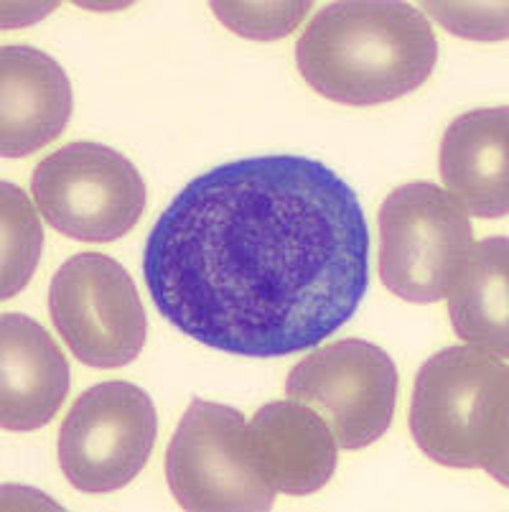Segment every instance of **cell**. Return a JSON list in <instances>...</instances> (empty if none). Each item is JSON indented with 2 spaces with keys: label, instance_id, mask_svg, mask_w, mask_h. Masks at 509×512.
Here are the masks:
<instances>
[{
  "label": "cell",
  "instance_id": "obj_1",
  "mask_svg": "<svg viewBox=\"0 0 509 512\" xmlns=\"http://www.w3.org/2000/svg\"><path fill=\"white\" fill-rule=\"evenodd\" d=\"M158 314L204 347L275 360L342 329L370 286L357 192L321 161L252 156L196 176L143 253Z\"/></svg>",
  "mask_w": 509,
  "mask_h": 512
},
{
  "label": "cell",
  "instance_id": "obj_2",
  "mask_svg": "<svg viewBox=\"0 0 509 512\" xmlns=\"http://www.w3.org/2000/svg\"><path fill=\"white\" fill-rule=\"evenodd\" d=\"M438 39L418 8L398 0H339L321 8L296 46L298 72L326 100L370 107L426 85Z\"/></svg>",
  "mask_w": 509,
  "mask_h": 512
},
{
  "label": "cell",
  "instance_id": "obj_3",
  "mask_svg": "<svg viewBox=\"0 0 509 512\" xmlns=\"http://www.w3.org/2000/svg\"><path fill=\"white\" fill-rule=\"evenodd\" d=\"M509 370L502 357L464 344L420 367L410 403L418 449L443 467L476 469L507 484Z\"/></svg>",
  "mask_w": 509,
  "mask_h": 512
},
{
  "label": "cell",
  "instance_id": "obj_4",
  "mask_svg": "<svg viewBox=\"0 0 509 512\" xmlns=\"http://www.w3.org/2000/svg\"><path fill=\"white\" fill-rule=\"evenodd\" d=\"M474 245L466 209L431 181L398 186L380 209V276L408 304H436Z\"/></svg>",
  "mask_w": 509,
  "mask_h": 512
},
{
  "label": "cell",
  "instance_id": "obj_5",
  "mask_svg": "<svg viewBox=\"0 0 509 512\" xmlns=\"http://www.w3.org/2000/svg\"><path fill=\"white\" fill-rule=\"evenodd\" d=\"M31 192L56 232L82 242L120 240L146 209V181L133 161L92 141L46 156L36 166Z\"/></svg>",
  "mask_w": 509,
  "mask_h": 512
},
{
  "label": "cell",
  "instance_id": "obj_6",
  "mask_svg": "<svg viewBox=\"0 0 509 512\" xmlns=\"http://www.w3.org/2000/svg\"><path fill=\"white\" fill-rule=\"evenodd\" d=\"M166 479L189 512H265L278 495L252 464L245 416L199 398L168 444Z\"/></svg>",
  "mask_w": 509,
  "mask_h": 512
},
{
  "label": "cell",
  "instance_id": "obj_7",
  "mask_svg": "<svg viewBox=\"0 0 509 512\" xmlns=\"http://www.w3.org/2000/svg\"><path fill=\"white\" fill-rule=\"evenodd\" d=\"M49 311L72 355L97 370L138 360L146 344V309L118 260L79 253L64 260L49 286Z\"/></svg>",
  "mask_w": 509,
  "mask_h": 512
},
{
  "label": "cell",
  "instance_id": "obj_8",
  "mask_svg": "<svg viewBox=\"0 0 509 512\" xmlns=\"http://www.w3.org/2000/svg\"><path fill=\"white\" fill-rule=\"evenodd\" d=\"M151 395L133 383L84 390L59 428V467L74 490L105 495L133 482L156 446Z\"/></svg>",
  "mask_w": 509,
  "mask_h": 512
},
{
  "label": "cell",
  "instance_id": "obj_9",
  "mask_svg": "<svg viewBox=\"0 0 509 512\" xmlns=\"http://www.w3.org/2000/svg\"><path fill=\"white\" fill-rule=\"evenodd\" d=\"M286 393L324 413L339 449L357 451L390 428L398 403V367L377 344L342 339L298 362L288 375Z\"/></svg>",
  "mask_w": 509,
  "mask_h": 512
},
{
  "label": "cell",
  "instance_id": "obj_10",
  "mask_svg": "<svg viewBox=\"0 0 509 512\" xmlns=\"http://www.w3.org/2000/svg\"><path fill=\"white\" fill-rule=\"evenodd\" d=\"M247 449L260 477L280 495H314L336 469V444L324 416L298 400L268 403L247 423Z\"/></svg>",
  "mask_w": 509,
  "mask_h": 512
},
{
  "label": "cell",
  "instance_id": "obj_11",
  "mask_svg": "<svg viewBox=\"0 0 509 512\" xmlns=\"http://www.w3.org/2000/svg\"><path fill=\"white\" fill-rule=\"evenodd\" d=\"M74 110L64 69L34 46L0 51V156L23 158L59 138Z\"/></svg>",
  "mask_w": 509,
  "mask_h": 512
},
{
  "label": "cell",
  "instance_id": "obj_12",
  "mask_svg": "<svg viewBox=\"0 0 509 512\" xmlns=\"http://www.w3.org/2000/svg\"><path fill=\"white\" fill-rule=\"evenodd\" d=\"M69 393V362L39 321L0 316V426L36 431L59 413Z\"/></svg>",
  "mask_w": 509,
  "mask_h": 512
},
{
  "label": "cell",
  "instance_id": "obj_13",
  "mask_svg": "<svg viewBox=\"0 0 509 512\" xmlns=\"http://www.w3.org/2000/svg\"><path fill=\"white\" fill-rule=\"evenodd\" d=\"M507 107L471 110L448 125L441 141V176L448 194L484 220L509 209Z\"/></svg>",
  "mask_w": 509,
  "mask_h": 512
},
{
  "label": "cell",
  "instance_id": "obj_14",
  "mask_svg": "<svg viewBox=\"0 0 509 512\" xmlns=\"http://www.w3.org/2000/svg\"><path fill=\"white\" fill-rule=\"evenodd\" d=\"M448 314L459 339L497 357L509 352V240L487 237L471 245L448 288Z\"/></svg>",
  "mask_w": 509,
  "mask_h": 512
},
{
  "label": "cell",
  "instance_id": "obj_15",
  "mask_svg": "<svg viewBox=\"0 0 509 512\" xmlns=\"http://www.w3.org/2000/svg\"><path fill=\"white\" fill-rule=\"evenodd\" d=\"M0 222H3V273L0 299H13L34 278L44 250V230L34 204L16 184H0Z\"/></svg>",
  "mask_w": 509,
  "mask_h": 512
},
{
  "label": "cell",
  "instance_id": "obj_16",
  "mask_svg": "<svg viewBox=\"0 0 509 512\" xmlns=\"http://www.w3.org/2000/svg\"><path fill=\"white\" fill-rule=\"evenodd\" d=\"M219 21L235 34L255 41H275L291 34L311 11V3H212Z\"/></svg>",
  "mask_w": 509,
  "mask_h": 512
},
{
  "label": "cell",
  "instance_id": "obj_17",
  "mask_svg": "<svg viewBox=\"0 0 509 512\" xmlns=\"http://www.w3.org/2000/svg\"><path fill=\"white\" fill-rule=\"evenodd\" d=\"M423 8L464 39H507V3H423Z\"/></svg>",
  "mask_w": 509,
  "mask_h": 512
}]
</instances>
